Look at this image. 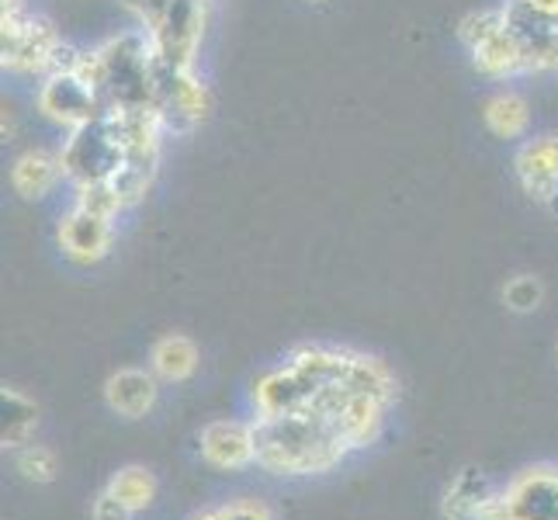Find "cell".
<instances>
[{
  "instance_id": "6da1fadb",
  "label": "cell",
  "mask_w": 558,
  "mask_h": 520,
  "mask_svg": "<svg viewBox=\"0 0 558 520\" xmlns=\"http://www.w3.org/2000/svg\"><path fill=\"white\" fill-rule=\"evenodd\" d=\"M257 465L275 475H319L340 465L351 448L333 431L330 420L316 413L257 416L254 420Z\"/></svg>"
},
{
  "instance_id": "7a4b0ae2",
  "label": "cell",
  "mask_w": 558,
  "mask_h": 520,
  "mask_svg": "<svg viewBox=\"0 0 558 520\" xmlns=\"http://www.w3.org/2000/svg\"><path fill=\"white\" fill-rule=\"evenodd\" d=\"M60 160H63V178L73 181V188L111 181V173L122 167V143L114 136L108 114L81 129H70V140L60 149Z\"/></svg>"
},
{
  "instance_id": "3957f363",
  "label": "cell",
  "mask_w": 558,
  "mask_h": 520,
  "mask_svg": "<svg viewBox=\"0 0 558 520\" xmlns=\"http://www.w3.org/2000/svg\"><path fill=\"white\" fill-rule=\"evenodd\" d=\"M208 0H170L163 17L149 28L153 56L174 70H191L205 35Z\"/></svg>"
},
{
  "instance_id": "277c9868",
  "label": "cell",
  "mask_w": 558,
  "mask_h": 520,
  "mask_svg": "<svg viewBox=\"0 0 558 520\" xmlns=\"http://www.w3.org/2000/svg\"><path fill=\"white\" fill-rule=\"evenodd\" d=\"M60 46V35L52 32L46 17L28 11H4V66L14 73H43L49 70V56Z\"/></svg>"
},
{
  "instance_id": "5b68a950",
  "label": "cell",
  "mask_w": 558,
  "mask_h": 520,
  "mask_svg": "<svg viewBox=\"0 0 558 520\" xmlns=\"http://www.w3.org/2000/svg\"><path fill=\"white\" fill-rule=\"evenodd\" d=\"M38 111L56 125L81 129L87 122H98L108 105L76 73H56L46 76L43 87H38Z\"/></svg>"
},
{
  "instance_id": "8992f818",
  "label": "cell",
  "mask_w": 558,
  "mask_h": 520,
  "mask_svg": "<svg viewBox=\"0 0 558 520\" xmlns=\"http://www.w3.org/2000/svg\"><path fill=\"white\" fill-rule=\"evenodd\" d=\"M202 458L222 472H240L257 461L254 448V423L216 420L202 431Z\"/></svg>"
},
{
  "instance_id": "52a82bcc",
  "label": "cell",
  "mask_w": 558,
  "mask_h": 520,
  "mask_svg": "<svg viewBox=\"0 0 558 520\" xmlns=\"http://www.w3.org/2000/svg\"><path fill=\"white\" fill-rule=\"evenodd\" d=\"M56 240H60V250L76 261V264H98L101 257H108L114 229L108 219L90 216L84 208H73L70 216L60 219V229H56Z\"/></svg>"
},
{
  "instance_id": "ba28073f",
  "label": "cell",
  "mask_w": 558,
  "mask_h": 520,
  "mask_svg": "<svg viewBox=\"0 0 558 520\" xmlns=\"http://www.w3.org/2000/svg\"><path fill=\"white\" fill-rule=\"evenodd\" d=\"M513 167H517V181H521L527 195L537 202H548L558 191V132L524 143Z\"/></svg>"
},
{
  "instance_id": "9c48e42d",
  "label": "cell",
  "mask_w": 558,
  "mask_h": 520,
  "mask_svg": "<svg viewBox=\"0 0 558 520\" xmlns=\"http://www.w3.org/2000/svg\"><path fill=\"white\" fill-rule=\"evenodd\" d=\"M313 389L305 385L292 368H278L267 372L257 389H254V402H257V416H292V413H310L313 402Z\"/></svg>"
},
{
  "instance_id": "30bf717a",
  "label": "cell",
  "mask_w": 558,
  "mask_h": 520,
  "mask_svg": "<svg viewBox=\"0 0 558 520\" xmlns=\"http://www.w3.org/2000/svg\"><path fill=\"white\" fill-rule=\"evenodd\" d=\"M105 399H108V407L119 413V416L140 420V416H146L153 407H157V399H160L157 375L143 372V368H122V372H114L105 382Z\"/></svg>"
},
{
  "instance_id": "8fae6325",
  "label": "cell",
  "mask_w": 558,
  "mask_h": 520,
  "mask_svg": "<svg viewBox=\"0 0 558 520\" xmlns=\"http://www.w3.org/2000/svg\"><path fill=\"white\" fill-rule=\"evenodd\" d=\"M517 520H558V472L531 469L507 489Z\"/></svg>"
},
{
  "instance_id": "7c38bea8",
  "label": "cell",
  "mask_w": 558,
  "mask_h": 520,
  "mask_svg": "<svg viewBox=\"0 0 558 520\" xmlns=\"http://www.w3.org/2000/svg\"><path fill=\"white\" fill-rule=\"evenodd\" d=\"M60 178H63V160H60V153H49V149L22 153L11 170V184L22 198H46L49 191L60 184Z\"/></svg>"
},
{
  "instance_id": "4fadbf2b",
  "label": "cell",
  "mask_w": 558,
  "mask_h": 520,
  "mask_svg": "<svg viewBox=\"0 0 558 520\" xmlns=\"http://www.w3.org/2000/svg\"><path fill=\"white\" fill-rule=\"evenodd\" d=\"M149 368L163 382H187L198 372V347L191 343L181 334H170L163 340H157L149 354Z\"/></svg>"
},
{
  "instance_id": "5bb4252c",
  "label": "cell",
  "mask_w": 558,
  "mask_h": 520,
  "mask_svg": "<svg viewBox=\"0 0 558 520\" xmlns=\"http://www.w3.org/2000/svg\"><path fill=\"white\" fill-rule=\"evenodd\" d=\"M472 63L478 73L486 76H517V73H527V60H524V49L521 43L513 38V32H499L489 43H483L478 49H472Z\"/></svg>"
},
{
  "instance_id": "9a60e30c",
  "label": "cell",
  "mask_w": 558,
  "mask_h": 520,
  "mask_svg": "<svg viewBox=\"0 0 558 520\" xmlns=\"http://www.w3.org/2000/svg\"><path fill=\"white\" fill-rule=\"evenodd\" d=\"M486 496H489L486 475L478 472L475 465H469V469H461L454 475V483L448 486L445 504H440V513H445V520H475L478 504H483Z\"/></svg>"
},
{
  "instance_id": "2e32d148",
  "label": "cell",
  "mask_w": 558,
  "mask_h": 520,
  "mask_svg": "<svg viewBox=\"0 0 558 520\" xmlns=\"http://www.w3.org/2000/svg\"><path fill=\"white\" fill-rule=\"evenodd\" d=\"M483 119H486L493 136H499V140H517V136H524V132H527L531 111H527V101L521 98V94L499 90V94H493V98L486 101Z\"/></svg>"
},
{
  "instance_id": "e0dca14e",
  "label": "cell",
  "mask_w": 558,
  "mask_h": 520,
  "mask_svg": "<svg viewBox=\"0 0 558 520\" xmlns=\"http://www.w3.org/2000/svg\"><path fill=\"white\" fill-rule=\"evenodd\" d=\"M0 407H4V434H0L4 437V448H25L38 423L35 402L17 389H4L0 392Z\"/></svg>"
},
{
  "instance_id": "ac0fdd59",
  "label": "cell",
  "mask_w": 558,
  "mask_h": 520,
  "mask_svg": "<svg viewBox=\"0 0 558 520\" xmlns=\"http://www.w3.org/2000/svg\"><path fill=\"white\" fill-rule=\"evenodd\" d=\"M108 493L119 496L132 513H140L157 499V479H153V472L143 465H125L111 475Z\"/></svg>"
},
{
  "instance_id": "d6986e66",
  "label": "cell",
  "mask_w": 558,
  "mask_h": 520,
  "mask_svg": "<svg viewBox=\"0 0 558 520\" xmlns=\"http://www.w3.org/2000/svg\"><path fill=\"white\" fill-rule=\"evenodd\" d=\"M499 32H507V11L504 8H489V11H475L469 14L465 22L458 25V38L472 49H478L489 38H496Z\"/></svg>"
},
{
  "instance_id": "ffe728a7",
  "label": "cell",
  "mask_w": 558,
  "mask_h": 520,
  "mask_svg": "<svg viewBox=\"0 0 558 520\" xmlns=\"http://www.w3.org/2000/svg\"><path fill=\"white\" fill-rule=\"evenodd\" d=\"M73 208H84L90 211V216H98V219H114L119 211L125 208L122 195L111 188V181H98V184H84V188H76V205Z\"/></svg>"
},
{
  "instance_id": "44dd1931",
  "label": "cell",
  "mask_w": 558,
  "mask_h": 520,
  "mask_svg": "<svg viewBox=\"0 0 558 520\" xmlns=\"http://www.w3.org/2000/svg\"><path fill=\"white\" fill-rule=\"evenodd\" d=\"M14 465L35 486H46V483H52L56 475H60V461H56V451L46 448V445H25L22 451H17Z\"/></svg>"
},
{
  "instance_id": "7402d4cb",
  "label": "cell",
  "mask_w": 558,
  "mask_h": 520,
  "mask_svg": "<svg viewBox=\"0 0 558 520\" xmlns=\"http://www.w3.org/2000/svg\"><path fill=\"white\" fill-rule=\"evenodd\" d=\"M542 299H545V288L531 275H517L504 288V302H507V310H513V313H534L537 305H542Z\"/></svg>"
},
{
  "instance_id": "603a6c76",
  "label": "cell",
  "mask_w": 558,
  "mask_h": 520,
  "mask_svg": "<svg viewBox=\"0 0 558 520\" xmlns=\"http://www.w3.org/2000/svg\"><path fill=\"white\" fill-rule=\"evenodd\" d=\"M191 520H275L267 513V507L260 504H250V499H240V504H226V507H216V510H202Z\"/></svg>"
},
{
  "instance_id": "cb8c5ba5",
  "label": "cell",
  "mask_w": 558,
  "mask_h": 520,
  "mask_svg": "<svg viewBox=\"0 0 558 520\" xmlns=\"http://www.w3.org/2000/svg\"><path fill=\"white\" fill-rule=\"evenodd\" d=\"M475 520H517L510 496H507V493H489V496L483 499V504H478Z\"/></svg>"
},
{
  "instance_id": "d4e9b609",
  "label": "cell",
  "mask_w": 558,
  "mask_h": 520,
  "mask_svg": "<svg viewBox=\"0 0 558 520\" xmlns=\"http://www.w3.org/2000/svg\"><path fill=\"white\" fill-rule=\"evenodd\" d=\"M90 513H94V520H132V510L114 493H108V489L98 499H94Z\"/></svg>"
},
{
  "instance_id": "484cf974",
  "label": "cell",
  "mask_w": 558,
  "mask_h": 520,
  "mask_svg": "<svg viewBox=\"0 0 558 520\" xmlns=\"http://www.w3.org/2000/svg\"><path fill=\"white\" fill-rule=\"evenodd\" d=\"M537 11H548V14H558V0H527Z\"/></svg>"
},
{
  "instance_id": "4316f807",
  "label": "cell",
  "mask_w": 558,
  "mask_h": 520,
  "mask_svg": "<svg viewBox=\"0 0 558 520\" xmlns=\"http://www.w3.org/2000/svg\"><path fill=\"white\" fill-rule=\"evenodd\" d=\"M545 205H548V211H551V216L558 219V191H555V195H551V198H548Z\"/></svg>"
},
{
  "instance_id": "83f0119b",
  "label": "cell",
  "mask_w": 558,
  "mask_h": 520,
  "mask_svg": "<svg viewBox=\"0 0 558 520\" xmlns=\"http://www.w3.org/2000/svg\"><path fill=\"white\" fill-rule=\"evenodd\" d=\"M313 4H323V0H313Z\"/></svg>"
}]
</instances>
